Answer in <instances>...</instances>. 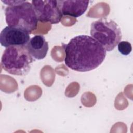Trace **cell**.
I'll return each instance as SVG.
<instances>
[{
	"instance_id": "9",
	"label": "cell",
	"mask_w": 133,
	"mask_h": 133,
	"mask_svg": "<svg viewBox=\"0 0 133 133\" xmlns=\"http://www.w3.org/2000/svg\"><path fill=\"white\" fill-rule=\"evenodd\" d=\"M117 45L119 52L123 55H128L131 51V45L127 41H121Z\"/></svg>"
},
{
	"instance_id": "2",
	"label": "cell",
	"mask_w": 133,
	"mask_h": 133,
	"mask_svg": "<svg viewBox=\"0 0 133 133\" xmlns=\"http://www.w3.org/2000/svg\"><path fill=\"white\" fill-rule=\"evenodd\" d=\"M33 57L25 46H10L4 50L1 61L2 68L9 74L23 76L31 68Z\"/></svg>"
},
{
	"instance_id": "8",
	"label": "cell",
	"mask_w": 133,
	"mask_h": 133,
	"mask_svg": "<svg viewBox=\"0 0 133 133\" xmlns=\"http://www.w3.org/2000/svg\"><path fill=\"white\" fill-rule=\"evenodd\" d=\"M26 47L32 57L37 60L45 58L48 50V42L42 35H36L31 38Z\"/></svg>"
},
{
	"instance_id": "10",
	"label": "cell",
	"mask_w": 133,
	"mask_h": 133,
	"mask_svg": "<svg viewBox=\"0 0 133 133\" xmlns=\"http://www.w3.org/2000/svg\"><path fill=\"white\" fill-rule=\"evenodd\" d=\"M2 2L9 6H14L17 5L23 2V1H3Z\"/></svg>"
},
{
	"instance_id": "6",
	"label": "cell",
	"mask_w": 133,
	"mask_h": 133,
	"mask_svg": "<svg viewBox=\"0 0 133 133\" xmlns=\"http://www.w3.org/2000/svg\"><path fill=\"white\" fill-rule=\"evenodd\" d=\"M30 34L22 29L7 26L0 33V43L4 47L25 46L30 41Z\"/></svg>"
},
{
	"instance_id": "5",
	"label": "cell",
	"mask_w": 133,
	"mask_h": 133,
	"mask_svg": "<svg viewBox=\"0 0 133 133\" xmlns=\"http://www.w3.org/2000/svg\"><path fill=\"white\" fill-rule=\"evenodd\" d=\"M32 4L38 21L51 24H57L60 21L62 15L58 8L57 1H32Z\"/></svg>"
},
{
	"instance_id": "3",
	"label": "cell",
	"mask_w": 133,
	"mask_h": 133,
	"mask_svg": "<svg viewBox=\"0 0 133 133\" xmlns=\"http://www.w3.org/2000/svg\"><path fill=\"white\" fill-rule=\"evenodd\" d=\"M8 26L19 28L31 33L37 27L38 19L32 3L23 1L20 4L7 7L5 10Z\"/></svg>"
},
{
	"instance_id": "1",
	"label": "cell",
	"mask_w": 133,
	"mask_h": 133,
	"mask_svg": "<svg viewBox=\"0 0 133 133\" xmlns=\"http://www.w3.org/2000/svg\"><path fill=\"white\" fill-rule=\"evenodd\" d=\"M65 63L72 70L81 72L98 67L106 56V50L91 36H76L65 47Z\"/></svg>"
},
{
	"instance_id": "7",
	"label": "cell",
	"mask_w": 133,
	"mask_h": 133,
	"mask_svg": "<svg viewBox=\"0 0 133 133\" xmlns=\"http://www.w3.org/2000/svg\"><path fill=\"white\" fill-rule=\"evenodd\" d=\"M89 2L83 0H61L57 1V4L62 15L77 18L85 12Z\"/></svg>"
},
{
	"instance_id": "4",
	"label": "cell",
	"mask_w": 133,
	"mask_h": 133,
	"mask_svg": "<svg viewBox=\"0 0 133 133\" xmlns=\"http://www.w3.org/2000/svg\"><path fill=\"white\" fill-rule=\"evenodd\" d=\"M90 34L108 51L113 50L122 37L118 25L113 20L105 18L100 19L91 24Z\"/></svg>"
}]
</instances>
